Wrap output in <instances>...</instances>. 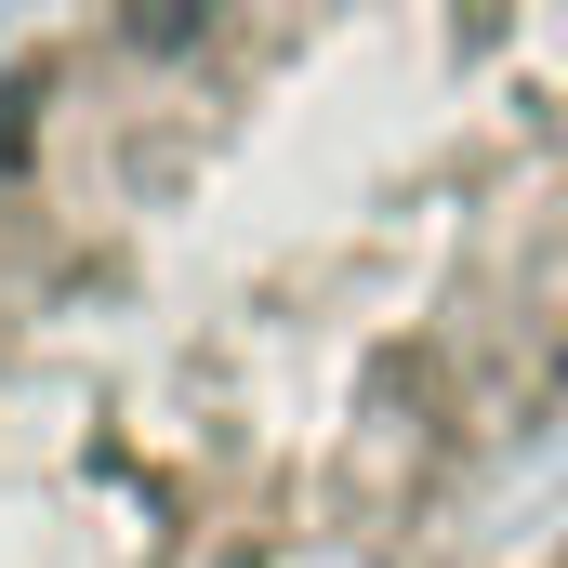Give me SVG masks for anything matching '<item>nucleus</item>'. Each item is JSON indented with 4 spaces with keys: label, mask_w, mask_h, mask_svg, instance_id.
<instances>
[{
    "label": "nucleus",
    "mask_w": 568,
    "mask_h": 568,
    "mask_svg": "<svg viewBox=\"0 0 568 568\" xmlns=\"http://www.w3.org/2000/svg\"><path fill=\"white\" fill-rule=\"evenodd\" d=\"M120 27H133V53H185L212 27V0H120Z\"/></svg>",
    "instance_id": "f257e3e1"
}]
</instances>
